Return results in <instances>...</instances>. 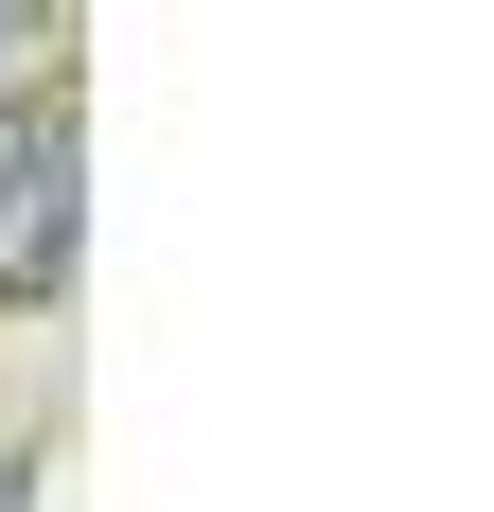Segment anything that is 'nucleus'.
<instances>
[{
  "mask_svg": "<svg viewBox=\"0 0 494 512\" xmlns=\"http://www.w3.org/2000/svg\"><path fill=\"white\" fill-rule=\"evenodd\" d=\"M0 177H18V106H0Z\"/></svg>",
  "mask_w": 494,
  "mask_h": 512,
  "instance_id": "20e7f679",
  "label": "nucleus"
},
{
  "mask_svg": "<svg viewBox=\"0 0 494 512\" xmlns=\"http://www.w3.org/2000/svg\"><path fill=\"white\" fill-rule=\"evenodd\" d=\"M71 283V124H18V177H0V301H53Z\"/></svg>",
  "mask_w": 494,
  "mask_h": 512,
  "instance_id": "f257e3e1",
  "label": "nucleus"
},
{
  "mask_svg": "<svg viewBox=\"0 0 494 512\" xmlns=\"http://www.w3.org/2000/svg\"><path fill=\"white\" fill-rule=\"evenodd\" d=\"M0 512H36V477H18V460H0Z\"/></svg>",
  "mask_w": 494,
  "mask_h": 512,
  "instance_id": "7ed1b4c3",
  "label": "nucleus"
},
{
  "mask_svg": "<svg viewBox=\"0 0 494 512\" xmlns=\"http://www.w3.org/2000/svg\"><path fill=\"white\" fill-rule=\"evenodd\" d=\"M36 18H53V0H0V89H18V53H36Z\"/></svg>",
  "mask_w": 494,
  "mask_h": 512,
  "instance_id": "f03ea898",
  "label": "nucleus"
}]
</instances>
